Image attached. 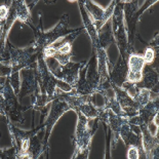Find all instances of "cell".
Instances as JSON below:
<instances>
[{"label": "cell", "instance_id": "2e32d148", "mask_svg": "<svg viewBox=\"0 0 159 159\" xmlns=\"http://www.w3.org/2000/svg\"><path fill=\"white\" fill-rule=\"evenodd\" d=\"M98 37H99V41L103 48L115 43L113 32H112V25H111L110 21H108L102 28L98 31Z\"/></svg>", "mask_w": 159, "mask_h": 159}, {"label": "cell", "instance_id": "ffe728a7", "mask_svg": "<svg viewBox=\"0 0 159 159\" xmlns=\"http://www.w3.org/2000/svg\"><path fill=\"white\" fill-rule=\"evenodd\" d=\"M0 159H16V150L15 147L7 149L5 151L0 150Z\"/></svg>", "mask_w": 159, "mask_h": 159}, {"label": "cell", "instance_id": "44dd1931", "mask_svg": "<svg viewBox=\"0 0 159 159\" xmlns=\"http://www.w3.org/2000/svg\"><path fill=\"white\" fill-rule=\"evenodd\" d=\"M117 140L109 134L107 137V148H106V159H111V151L113 150L114 144H116Z\"/></svg>", "mask_w": 159, "mask_h": 159}, {"label": "cell", "instance_id": "d6986e66", "mask_svg": "<svg viewBox=\"0 0 159 159\" xmlns=\"http://www.w3.org/2000/svg\"><path fill=\"white\" fill-rule=\"evenodd\" d=\"M8 80H9V83L12 87L13 91L16 93V94L20 93V80H19V75H18V72L16 73H11V75L7 77Z\"/></svg>", "mask_w": 159, "mask_h": 159}, {"label": "cell", "instance_id": "5b68a950", "mask_svg": "<svg viewBox=\"0 0 159 159\" xmlns=\"http://www.w3.org/2000/svg\"><path fill=\"white\" fill-rule=\"evenodd\" d=\"M6 47L8 48L11 55V73H16L24 69H34L37 65V57L39 53L31 47L28 49H19L6 42Z\"/></svg>", "mask_w": 159, "mask_h": 159}, {"label": "cell", "instance_id": "7a4b0ae2", "mask_svg": "<svg viewBox=\"0 0 159 159\" xmlns=\"http://www.w3.org/2000/svg\"><path fill=\"white\" fill-rule=\"evenodd\" d=\"M31 27L33 31L35 32V40L33 43L32 47L35 49V52L37 53H40L44 50L46 47H48L49 45H52L53 42L60 38V37L70 35L74 32H77L78 30H71L68 28L69 25V16L68 15H64L61 18L59 24L53 28L52 31L49 32H42L41 30L35 28L31 23L28 24ZM81 29V28H80Z\"/></svg>", "mask_w": 159, "mask_h": 159}, {"label": "cell", "instance_id": "e0dca14e", "mask_svg": "<svg viewBox=\"0 0 159 159\" xmlns=\"http://www.w3.org/2000/svg\"><path fill=\"white\" fill-rule=\"evenodd\" d=\"M150 94H151V90L146 89H139L138 87L137 93L134 94L133 100L137 104V106L139 107L140 110L149 103V101H150Z\"/></svg>", "mask_w": 159, "mask_h": 159}, {"label": "cell", "instance_id": "8992f818", "mask_svg": "<svg viewBox=\"0 0 159 159\" xmlns=\"http://www.w3.org/2000/svg\"><path fill=\"white\" fill-rule=\"evenodd\" d=\"M76 112L78 115V122H77L75 131V149L76 150H83V149H86L90 146L91 138L97 129L99 119L96 118L93 127L91 128L89 125V119L78 111H76Z\"/></svg>", "mask_w": 159, "mask_h": 159}, {"label": "cell", "instance_id": "4fadbf2b", "mask_svg": "<svg viewBox=\"0 0 159 159\" xmlns=\"http://www.w3.org/2000/svg\"><path fill=\"white\" fill-rule=\"evenodd\" d=\"M127 79V61L119 57L116 66L109 74V81L117 87H122Z\"/></svg>", "mask_w": 159, "mask_h": 159}, {"label": "cell", "instance_id": "6da1fadb", "mask_svg": "<svg viewBox=\"0 0 159 159\" xmlns=\"http://www.w3.org/2000/svg\"><path fill=\"white\" fill-rule=\"evenodd\" d=\"M34 70H35L37 82H38V86L40 89V93L47 94L48 97L56 100L57 89H62L64 93H69V91L72 90V87L68 83L56 78L52 75V73L50 72L48 67H47V64L45 62V59L43 57L42 52H40L38 57H37V65L34 68Z\"/></svg>", "mask_w": 159, "mask_h": 159}, {"label": "cell", "instance_id": "cb8c5ba5", "mask_svg": "<svg viewBox=\"0 0 159 159\" xmlns=\"http://www.w3.org/2000/svg\"><path fill=\"white\" fill-rule=\"evenodd\" d=\"M11 75V68L0 63V77H9Z\"/></svg>", "mask_w": 159, "mask_h": 159}, {"label": "cell", "instance_id": "ba28073f", "mask_svg": "<svg viewBox=\"0 0 159 159\" xmlns=\"http://www.w3.org/2000/svg\"><path fill=\"white\" fill-rule=\"evenodd\" d=\"M84 64L85 63L69 62L65 66H60V69H48L56 78L68 83L73 89L75 86L77 80H78L80 70L82 69Z\"/></svg>", "mask_w": 159, "mask_h": 159}, {"label": "cell", "instance_id": "3957f363", "mask_svg": "<svg viewBox=\"0 0 159 159\" xmlns=\"http://www.w3.org/2000/svg\"><path fill=\"white\" fill-rule=\"evenodd\" d=\"M123 5L122 1H116L113 16L111 18V25H112V32L115 44L118 46L120 52V57L127 61V47H128V39L126 33V27L124 23L123 16Z\"/></svg>", "mask_w": 159, "mask_h": 159}, {"label": "cell", "instance_id": "277c9868", "mask_svg": "<svg viewBox=\"0 0 159 159\" xmlns=\"http://www.w3.org/2000/svg\"><path fill=\"white\" fill-rule=\"evenodd\" d=\"M0 93L2 94L3 100H4L1 114H3L7 119L13 121V122L23 123V112L29 108H25L19 104L18 94H16V93L13 91L8 78H6L4 84L0 89Z\"/></svg>", "mask_w": 159, "mask_h": 159}, {"label": "cell", "instance_id": "8fae6325", "mask_svg": "<svg viewBox=\"0 0 159 159\" xmlns=\"http://www.w3.org/2000/svg\"><path fill=\"white\" fill-rule=\"evenodd\" d=\"M23 80L21 90H20V98L26 96H33L37 89H39L38 82H37L35 70L34 69H24L23 71Z\"/></svg>", "mask_w": 159, "mask_h": 159}, {"label": "cell", "instance_id": "7c38bea8", "mask_svg": "<svg viewBox=\"0 0 159 159\" xmlns=\"http://www.w3.org/2000/svg\"><path fill=\"white\" fill-rule=\"evenodd\" d=\"M119 137L123 140L126 147H137L138 150L143 149V141H142V134H136L133 129V127L129 124L125 123L122 125L119 131Z\"/></svg>", "mask_w": 159, "mask_h": 159}, {"label": "cell", "instance_id": "9c48e42d", "mask_svg": "<svg viewBox=\"0 0 159 159\" xmlns=\"http://www.w3.org/2000/svg\"><path fill=\"white\" fill-rule=\"evenodd\" d=\"M143 57L134 52L127 57V79L126 82L137 84L142 79V72L145 67Z\"/></svg>", "mask_w": 159, "mask_h": 159}, {"label": "cell", "instance_id": "4316f807", "mask_svg": "<svg viewBox=\"0 0 159 159\" xmlns=\"http://www.w3.org/2000/svg\"><path fill=\"white\" fill-rule=\"evenodd\" d=\"M72 159H75V158H74V156H72Z\"/></svg>", "mask_w": 159, "mask_h": 159}, {"label": "cell", "instance_id": "d4e9b609", "mask_svg": "<svg viewBox=\"0 0 159 159\" xmlns=\"http://www.w3.org/2000/svg\"><path fill=\"white\" fill-rule=\"evenodd\" d=\"M127 159H139V150L137 147H127Z\"/></svg>", "mask_w": 159, "mask_h": 159}, {"label": "cell", "instance_id": "7402d4cb", "mask_svg": "<svg viewBox=\"0 0 159 159\" xmlns=\"http://www.w3.org/2000/svg\"><path fill=\"white\" fill-rule=\"evenodd\" d=\"M89 147L83 149V150H76L75 149L73 156L75 159H87L89 158Z\"/></svg>", "mask_w": 159, "mask_h": 159}, {"label": "cell", "instance_id": "603a6c76", "mask_svg": "<svg viewBox=\"0 0 159 159\" xmlns=\"http://www.w3.org/2000/svg\"><path fill=\"white\" fill-rule=\"evenodd\" d=\"M8 13V7L6 5L0 6V27L4 25V23L6 21V16Z\"/></svg>", "mask_w": 159, "mask_h": 159}, {"label": "cell", "instance_id": "484cf974", "mask_svg": "<svg viewBox=\"0 0 159 159\" xmlns=\"http://www.w3.org/2000/svg\"><path fill=\"white\" fill-rule=\"evenodd\" d=\"M3 103H4V100H3L2 94L0 93V114L2 113V108H3Z\"/></svg>", "mask_w": 159, "mask_h": 159}, {"label": "cell", "instance_id": "5bb4252c", "mask_svg": "<svg viewBox=\"0 0 159 159\" xmlns=\"http://www.w3.org/2000/svg\"><path fill=\"white\" fill-rule=\"evenodd\" d=\"M158 84V73L150 65H145L142 72V79L136 86L139 89H146L151 90Z\"/></svg>", "mask_w": 159, "mask_h": 159}, {"label": "cell", "instance_id": "9a60e30c", "mask_svg": "<svg viewBox=\"0 0 159 159\" xmlns=\"http://www.w3.org/2000/svg\"><path fill=\"white\" fill-rule=\"evenodd\" d=\"M126 123V119L121 116H118L111 110L108 111V118H107V124L108 126H110L111 130L113 133V136L115 139H118L119 137V131L120 128L122 127V125Z\"/></svg>", "mask_w": 159, "mask_h": 159}, {"label": "cell", "instance_id": "30bf717a", "mask_svg": "<svg viewBox=\"0 0 159 159\" xmlns=\"http://www.w3.org/2000/svg\"><path fill=\"white\" fill-rule=\"evenodd\" d=\"M93 46V52L96 55L97 59V66H98V73L100 76V84L104 83L105 81L109 79V61H108V56L105 48L101 46L100 43H98Z\"/></svg>", "mask_w": 159, "mask_h": 159}, {"label": "cell", "instance_id": "52a82bcc", "mask_svg": "<svg viewBox=\"0 0 159 159\" xmlns=\"http://www.w3.org/2000/svg\"><path fill=\"white\" fill-rule=\"evenodd\" d=\"M68 110H70V107L68 106V104H67L66 102H64L63 100L57 98L56 100L52 101V105L50 112H49L48 116H47V118H46L44 124L42 125V126L45 128L44 139H43V146H44L45 150H46V149H48L47 140H48L49 134H50V133H52V127L55 126V124L57 123V121L59 120V118Z\"/></svg>", "mask_w": 159, "mask_h": 159}, {"label": "cell", "instance_id": "ac0fdd59", "mask_svg": "<svg viewBox=\"0 0 159 159\" xmlns=\"http://www.w3.org/2000/svg\"><path fill=\"white\" fill-rule=\"evenodd\" d=\"M155 56H158V52H156L153 48L151 47H147L146 50L144 52V56H143V60L146 65H150L154 62V59H155Z\"/></svg>", "mask_w": 159, "mask_h": 159}]
</instances>
